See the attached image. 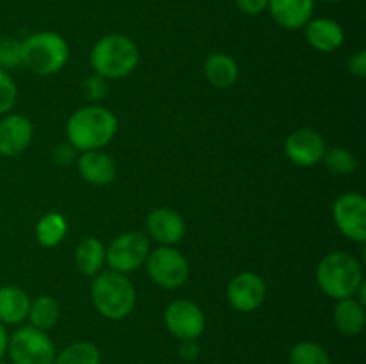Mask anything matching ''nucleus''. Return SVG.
Wrapping results in <instances>:
<instances>
[{"label": "nucleus", "instance_id": "1", "mask_svg": "<svg viewBox=\"0 0 366 364\" xmlns=\"http://www.w3.org/2000/svg\"><path fill=\"white\" fill-rule=\"evenodd\" d=\"M118 131V120L109 109L88 106L75 111L66 123V138L75 150H100L111 143Z\"/></svg>", "mask_w": 366, "mask_h": 364}, {"label": "nucleus", "instance_id": "2", "mask_svg": "<svg viewBox=\"0 0 366 364\" xmlns=\"http://www.w3.org/2000/svg\"><path fill=\"white\" fill-rule=\"evenodd\" d=\"M93 71L102 79H124L139 63L138 45L124 34L102 36L89 54Z\"/></svg>", "mask_w": 366, "mask_h": 364}, {"label": "nucleus", "instance_id": "3", "mask_svg": "<svg viewBox=\"0 0 366 364\" xmlns=\"http://www.w3.org/2000/svg\"><path fill=\"white\" fill-rule=\"evenodd\" d=\"M318 288L335 300L356 296L363 282V268L354 256L347 252H332L320 261L317 268Z\"/></svg>", "mask_w": 366, "mask_h": 364}, {"label": "nucleus", "instance_id": "4", "mask_svg": "<svg viewBox=\"0 0 366 364\" xmlns=\"http://www.w3.org/2000/svg\"><path fill=\"white\" fill-rule=\"evenodd\" d=\"M92 300L95 309L107 320L129 316L136 305V288L125 273L104 271L92 284Z\"/></svg>", "mask_w": 366, "mask_h": 364}, {"label": "nucleus", "instance_id": "5", "mask_svg": "<svg viewBox=\"0 0 366 364\" xmlns=\"http://www.w3.org/2000/svg\"><path fill=\"white\" fill-rule=\"evenodd\" d=\"M70 57L66 39L57 32L43 31L21 41V64L38 75H52L63 70Z\"/></svg>", "mask_w": 366, "mask_h": 364}, {"label": "nucleus", "instance_id": "6", "mask_svg": "<svg viewBox=\"0 0 366 364\" xmlns=\"http://www.w3.org/2000/svg\"><path fill=\"white\" fill-rule=\"evenodd\" d=\"M6 355L13 364H54L56 346L46 332L27 325L9 335Z\"/></svg>", "mask_w": 366, "mask_h": 364}, {"label": "nucleus", "instance_id": "7", "mask_svg": "<svg viewBox=\"0 0 366 364\" xmlns=\"http://www.w3.org/2000/svg\"><path fill=\"white\" fill-rule=\"evenodd\" d=\"M147 271L159 288L177 289L189 275L188 261L174 246H159L147 257Z\"/></svg>", "mask_w": 366, "mask_h": 364}, {"label": "nucleus", "instance_id": "8", "mask_svg": "<svg viewBox=\"0 0 366 364\" xmlns=\"http://www.w3.org/2000/svg\"><path fill=\"white\" fill-rule=\"evenodd\" d=\"M150 252L149 238L142 232L120 234L106 250V261L111 270L118 273H131L147 261Z\"/></svg>", "mask_w": 366, "mask_h": 364}, {"label": "nucleus", "instance_id": "9", "mask_svg": "<svg viewBox=\"0 0 366 364\" xmlns=\"http://www.w3.org/2000/svg\"><path fill=\"white\" fill-rule=\"evenodd\" d=\"M164 325L179 341H197L206 328V316L192 300H174L164 310Z\"/></svg>", "mask_w": 366, "mask_h": 364}, {"label": "nucleus", "instance_id": "10", "mask_svg": "<svg viewBox=\"0 0 366 364\" xmlns=\"http://www.w3.org/2000/svg\"><path fill=\"white\" fill-rule=\"evenodd\" d=\"M332 220L347 239L366 241V200L360 193H345L332 206Z\"/></svg>", "mask_w": 366, "mask_h": 364}, {"label": "nucleus", "instance_id": "11", "mask_svg": "<svg viewBox=\"0 0 366 364\" xmlns=\"http://www.w3.org/2000/svg\"><path fill=\"white\" fill-rule=\"evenodd\" d=\"M227 298L239 313H252L263 305L267 298V284L257 273L242 271L229 282Z\"/></svg>", "mask_w": 366, "mask_h": 364}, {"label": "nucleus", "instance_id": "12", "mask_svg": "<svg viewBox=\"0 0 366 364\" xmlns=\"http://www.w3.org/2000/svg\"><path fill=\"white\" fill-rule=\"evenodd\" d=\"M285 152L297 166H315L324 159L327 148L324 138L317 131L299 128L286 138Z\"/></svg>", "mask_w": 366, "mask_h": 364}, {"label": "nucleus", "instance_id": "13", "mask_svg": "<svg viewBox=\"0 0 366 364\" xmlns=\"http://www.w3.org/2000/svg\"><path fill=\"white\" fill-rule=\"evenodd\" d=\"M32 128L31 120L24 114H6L0 120V156L16 157L31 145Z\"/></svg>", "mask_w": 366, "mask_h": 364}, {"label": "nucleus", "instance_id": "14", "mask_svg": "<svg viewBox=\"0 0 366 364\" xmlns=\"http://www.w3.org/2000/svg\"><path fill=\"white\" fill-rule=\"evenodd\" d=\"M147 231L156 241L163 243L164 246H172L184 238L186 225L181 214L175 213L174 209L157 207L147 216Z\"/></svg>", "mask_w": 366, "mask_h": 364}, {"label": "nucleus", "instance_id": "15", "mask_svg": "<svg viewBox=\"0 0 366 364\" xmlns=\"http://www.w3.org/2000/svg\"><path fill=\"white\" fill-rule=\"evenodd\" d=\"M306 38L315 50L331 54L343 45L345 32L332 18H315L306 24Z\"/></svg>", "mask_w": 366, "mask_h": 364}, {"label": "nucleus", "instance_id": "16", "mask_svg": "<svg viewBox=\"0 0 366 364\" xmlns=\"http://www.w3.org/2000/svg\"><path fill=\"white\" fill-rule=\"evenodd\" d=\"M268 9L275 24L285 29L306 27L313 16L315 0H268Z\"/></svg>", "mask_w": 366, "mask_h": 364}, {"label": "nucleus", "instance_id": "17", "mask_svg": "<svg viewBox=\"0 0 366 364\" xmlns=\"http://www.w3.org/2000/svg\"><path fill=\"white\" fill-rule=\"evenodd\" d=\"M79 173L88 184L107 186L117 177V164L102 150H88L79 157Z\"/></svg>", "mask_w": 366, "mask_h": 364}, {"label": "nucleus", "instance_id": "18", "mask_svg": "<svg viewBox=\"0 0 366 364\" xmlns=\"http://www.w3.org/2000/svg\"><path fill=\"white\" fill-rule=\"evenodd\" d=\"M31 298L24 289L16 285H2L0 288V323L20 325L27 320Z\"/></svg>", "mask_w": 366, "mask_h": 364}, {"label": "nucleus", "instance_id": "19", "mask_svg": "<svg viewBox=\"0 0 366 364\" xmlns=\"http://www.w3.org/2000/svg\"><path fill=\"white\" fill-rule=\"evenodd\" d=\"M332 320H335V325L340 334L347 335V338L360 335L363 332L366 321L365 307L354 296L338 300L335 313H332Z\"/></svg>", "mask_w": 366, "mask_h": 364}, {"label": "nucleus", "instance_id": "20", "mask_svg": "<svg viewBox=\"0 0 366 364\" xmlns=\"http://www.w3.org/2000/svg\"><path fill=\"white\" fill-rule=\"evenodd\" d=\"M204 75L211 86L227 89L238 81L239 68L234 57H231L229 54L217 52L207 57L206 63H204Z\"/></svg>", "mask_w": 366, "mask_h": 364}, {"label": "nucleus", "instance_id": "21", "mask_svg": "<svg viewBox=\"0 0 366 364\" xmlns=\"http://www.w3.org/2000/svg\"><path fill=\"white\" fill-rule=\"evenodd\" d=\"M106 263V248L97 238H86L75 248V264L86 277H95Z\"/></svg>", "mask_w": 366, "mask_h": 364}, {"label": "nucleus", "instance_id": "22", "mask_svg": "<svg viewBox=\"0 0 366 364\" xmlns=\"http://www.w3.org/2000/svg\"><path fill=\"white\" fill-rule=\"evenodd\" d=\"M59 303L56 302V298L49 295L38 296L34 302H31V307H29L27 318L31 320L32 327L39 328V330L46 332L50 328L56 327V323L59 321Z\"/></svg>", "mask_w": 366, "mask_h": 364}, {"label": "nucleus", "instance_id": "23", "mask_svg": "<svg viewBox=\"0 0 366 364\" xmlns=\"http://www.w3.org/2000/svg\"><path fill=\"white\" fill-rule=\"evenodd\" d=\"M68 232V223L64 220L63 214L59 213H49L45 216L39 218L38 225H36V238L41 246L52 248L57 246L64 239Z\"/></svg>", "mask_w": 366, "mask_h": 364}, {"label": "nucleus", "instance_id": "24", "mask_svg": "<svg viewBox=\"0 0 366 364\" xmlns=\"http://www.w3.org/2000/svg\"><path fill=\"white\" fill-rule=\"evenodd\" d=\"M54 364H100V350L92 341L71 343L56 353Z\"/></svg>", "mask_w": 366, "mask_h": 364}, {"label": "nucleus", "instance_id": "25", "mask_svg": "<svg viewBox=\"0 0 366 364\" xmlns=\"http://www.w3.org/2000/svg\"><path fill=\"white\" fill-rule=\"evenodd\" d=\"M290 364H331L327 350L313 341H300L290 350Z\"/></svg>", "mask_w": 366, "mask_h": 364}, {"label": "nucleus", "instance_id": "26", "mask_svg": "<svg viewBox=\"0 0 366 364\" xmlns=\"http://www.w3.org/2000/svg\"><path fill=\"white\" fill-rule=\"evenodd\" d=\"M322 161H324L329 171L338 175H349L357 168L356 157H354L352 152L347 148L329 150V152H325L324 159Z\"/></svg>", "mask_w": 366, "mask_h": 364}, {"label": "nucleus", "instance_id": "27", "mask_svg": "<svg viewBox=\"0 0 366 364\" xmlns=\"http://www.w3.org/2000/svg\"><path fill=\"white\" fill-rule=\"evenodd\" d=\"M21 64V43L14 38L0 39V70H14Z\"/></svg>", "mask_w": 366, "mask_h": 364}, {"label": "nucleus", "instance_id": "28", "mask_svg": "<svg viewBox=\"0 0 366 364\" xmlns=\"http://www.w3.org/2000/svg\"><path fill=\"white\" fill-rule=\"evenodd\" d=\"M18 89L14 84L13 79L9 77V74L4 70H0V116L7 114L16 103Z\"/></svg>", "mask_w": 366, "mask_h": 364}, {"label": "nucleus", "instance_id": "29", "mask_svg": "<svg viewBox=\"0 0 366 364\" xmlns=\"http://www.w3.org/2000/svg\"><path fill=\"white\" fill-rule=\"evenodd\" d=\"M234 2L242 13L250 14V16L261 14L268 7V0H234Z\"/></svg>", "mask_w": 366, "mask_h": 364}, {"label": "nucleus", "instance_id": "30", "mask_svg": "<svg viewBox=\"0 0 366 364\" xmlns=\"http://www.w3.org/2000/svg\"><path fill=\"white\" fill-rule=\"evenodd\" d=\"M106 82H104L102 77H89L86 81V95L92 100H100L104 95H106Z\"/></svg>", "mask_w": 366, "mask_h": 364}, {"label": "nucleus", "instance_id": "31", "mask_svg": "<svg viewBox=\"0 0 366 364\" xmlns=\"http://www.w3.org/2000/svg\"><path fill=\"white\" fill-rule=\"evenodd\" d=\"M349 71L357 79L366 77V52L360 50L349 59Z\"/></svg>", "mask_w": 366, "mask_h": 364}, {"label": "nucleus", "instance_id": "32", "mask_svg": "<svg viewBox=\"0 0 366 364\" xmlns=\"http://www.w3.org/2000/svg\"><path fill=\"white\" fill-rule=\"evenodd\" d=\"M179 355L184 360H195L199 357V345H197V341H181Z\"/></svg>", "mask_w": 366, "mask_h": 364}, {"label": "nucleus", "instance_id": "33", "mask_svg": "<svg viewBox=\"0 0 366 364\" xmlns=\"http://www.w3.org/2000/svg\"><path fill=\"white\" fill-rule=\"evenodd\" d=\"M74 146H66V145H61L59 148H57L56 152V159L59 161V163H70L71 159H74Z\"/></svg>", "mask_w": 366, "mask_h": 364}, {"label": "nucleus", "instance_id": "34", "mask_svg": "<svg viewBox=\"0 0 366 364\" xmlns=\"http://www.w3.org/2000/svg\"><path fill=\"white\" fill-rule=\"evenodd\" d=\"M7 343H9V334H7L6 325L0 323V360H2L4 357H6Z\"/></svg>", "mask_w": 366, "mask_h": 364}, {"label": "nucleus", "instance_id": "35", "mask_svg": "<svg viewBox=\"0 0 366 364\" xmlns=\"http://www.w3.org/2000/svg\"><path fill=\"white\" fill-rule=\"evenodd\" d=\"M325 2H343V0H325Z\"/></svg>", "mask_w": 366, "mask_h": 364}, {"label": "nucleus", "instance_id": "36", "mask_svg": "<svg viewBox=\"0 0 366 364\" xmlns=\"http://www.w3.org/2000/svg\"><path fill=\"white\" fill-rule=\"evenodd\" d=\"M0 364H2V363H0Z\"/></svg>", "mask_w": 366, "mask_h": 364}]
</instances>
